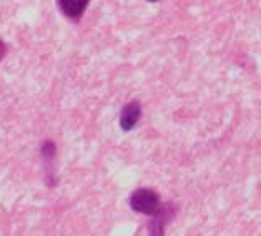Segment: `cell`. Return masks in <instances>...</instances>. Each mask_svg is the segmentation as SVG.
Returning a JSON list of instances; mask_svg holds the SVG:
<instances>
[{"mask_svg":"<svg viewBox=\"0 0 261 236\" xmlns=\"http://www.w3.org/2000/svg\"><path fill=\"white\" fill-rule=\"evenodd\" d=\"M170 203H167V205H163L160 208V212H158L155 215V218L150 221L148 225V229H150V236H163V229H165V225H167V221L171 220V216H173V213H170Z\"/></svg>","mask_w":261,"mask_h":236,"instance_id":"obj_4","label":"cell"},{"mask_svg":"<svg viewBox=\"0 0 261 236\" xmlns=\"http://www.w3.org/2000/svg\"><path fill=\"white\" fill-rule=\"evenodd\" d=\"M55 153H57V146H55V143L52 142V140H45V142L42 143V148H40V155H42V158H43V160H45L47 163H50V162L54 160Z\"/></svg>","mask_w":261,"mask_h":236,"instance_id":"obj_5","label":"cell"},{"mask_svg":"<svg viewBox=\"0 0 261 236\" xmlns=\"http://www.w3.org/2000/svg\"><path fill=\"white\" fill-rule=\"evenodd\" d=\"M130 206L135 212L148 216H155L162 208L160 195L155 190L150 188H138L130 196Z\"/></svg>","mask_w":261,"mask_h":236,"instance_id":"obj_1","label":"cell"},{"mask_svg":"<svg viewBox=\"0 0 261 236\" xmlns=\"http://www.w3.org/2000/svg\"><path fill=\"white\" fill-rule=\"evenodd\" d=\"M140 117H142V105L135 100L126 103L122 108V113H120V126H122V130H132L138 123Z\"/></svg>","mask_w":261,"mask_h":236,"instance_id":"obj_2","label":"cell"},{"mask_svg":"<svg viewBox=\"0 0 261 236\" xmlns=\"http://www.w3.org/2000/svg\"><path fill=\"white\" fill-rule=\"evenodd\" d=\"M57 5H59L62 14L67 18H70V20H79L87 10L88 0H59Z\"/></svg>","mask_w":261,"mask_h":236,"instance_id":"obj_3","label":"cell"},{"mask_svg":"<svg viewBox=\"0 0 261 236\" xmlns=\"http://www.w3.org/2000/svg\"><path fill=\"white\" fill-rule=\"evenodd\" d=\"M5 52H7V48H5V43L0 40V62H2V59L5 57Z\"/></svg>","mask_w":261,"mask_h":236,"instance_id":"obj_6","label":"cell"}]
</instances>
